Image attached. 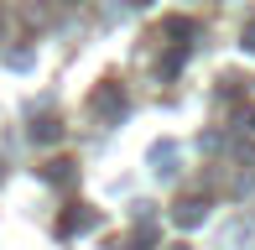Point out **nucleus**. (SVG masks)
<instances>
[{
	"instance_id": "obj_2",
	"label": "nucleus",
	"mask_w": 255,
	"mask_h": 250,
	"mask_svg": "<svg viewBox=\"0 0 255 250\" xmlns=\"http://www.w3.org/2000/svg\"><path fill=\"white\" fill-rule=\"evenodd\" d=\"M245 47H250V52H255V26H250V37H245Z\"/></svg>"
},
{
	"instance_id": "obj_1",
	"label": "nucleus",
	"mask_w": 255,
	"mask_h": 250,
	"mask_svg": "<svg viewBox=\"0 0 255 250\" xmlns=\"http://www.w3.org/2000/svg\"><path fill=\"white\" fill-rule=\"evenodd\" d=\"M198 219H203V203H182V209H177V224H188V230H193Z\"/></svg>"
}]
</instances>
